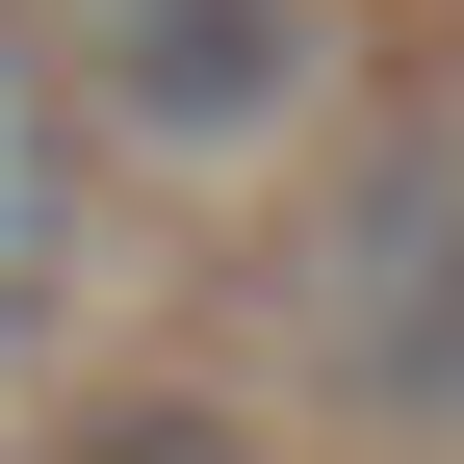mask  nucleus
Here are the masks:
<instances>
[{
    "mask_svg": "<svg viewBox=\"0 0 464 464\" xmlns=\"http://www.w3.org/2000/svg\"><path fill=\"white\" fill-rule=\"evenodd\" d=\"M258 284H284V362H310L362 439L439 464V439H464V103H387V130L284 207Z\"/></svg>",
    "mask_w": 464,
    "mask_h": 464,
    "instance_id": "nucleus-1",
    "label": "nucleus"
},
{
    "mask_svg": "<svg viewBox=\"0 0 464 464\" xmlns=\"http://www.w3.org/2000/svg\"><path fill=\"white\" fill-rule=\"evenodd\" d=\"M26 26L78 78V130H130V155H258L335 78V0H26Z\"/></svg>",
    "mask_w": 464,
    "mask_h": 464,
    "instance_id": "nucleus-2",
    "label": "nucleus"
},
{
    "mask_svg": "<svg viewBox=\"0 0 464 464\" xmlns=\"http://www.w3.org/2000/svg\"><path fill=\"white\" fill-rule=\"evenodd\" d=\"M78 335V78H52V26L0 0V387Z\"/></svg>",
    "mask_w": 464,
    "mask_h": 464,
    "instance_id": "nucleus-3",
    "label": "nucleus"
},
{
    "mask_svg": "<svg viewBox=\"0 0 464 464\" xmlns=\"http://www.w3.org/2000/svg\"><path fill=\"white\" fill-rule=\"evenodd\" d=\"M26 464H258V413H207V387H103V413H52Z\"/></svg>",
    "mask_w": 464,
    "mask_h": 464,
    "instance_id": "nucleus-4",
    "label": "nucleus"
}]
</instances>
